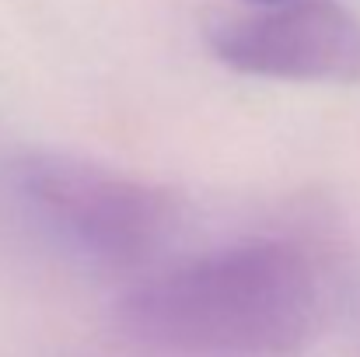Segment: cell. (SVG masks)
Listing matches in <instances>:
<instances>
[{"label":"cell","mask_w":360,"mask_h":357,"mask_svg":"<svg viewBox=\"0 0 360 357\" xmlns=\"http://www.w3.org/2000/svg\"><path fill=\"white\" fill-rule=\"evenodd\" d=\"M336 259L322 221L241 238L129 284L116 330L186 357H297L326 322Z\"/></svg>","instance_id":"obj_1"},{"label":"cell","mask_w":360,"mask_h":357,"mask_svg":"<svg viewBox=\"0 0 360 357\" xmlns=\"http://www.w3.org/2000/svg\"><path fill=\"white\" fill-rule=\"evenodd\" d=\"M7 182L28 221L105 270L150 266L182 225V200L172 189L67 151L18 154Z\"/></svg>","instance_id":"obj_2"},{"label":"cell","mask_w":360,"mask_h":357,"mask_svg":"<svg viewBox=\"0 0 360 357\" xmlns=\"http://www.w3.org/2000/svg\"><path fill=\"white\" fill-rule=\"evenodd\" d=\"M210 53L248 77L301 84H360V14L340 0H290L221 18Z\"/></svg>","instance_id":"obj_3"},{"label":"cell","mask_w":360,"mask_h":357,"mask_svg":"<svg viewBox=\"0 0 360 357\" xmlns=\"http://www.w3.org/2000/svg\"><path fill=\"white\" fill-rule=\"evenodd\" d=\"M77 357H186V354H168V351H154V347H143V344H133V340H116L112 347H95V351H84Z\"/></svg>","instance_id":"obj_4"},{"label":"cell","mask_w":360,"mask_h":357,"mask_svg":"<svg viewBox=\"0 0 360 357\" xmlns=\"http://www.w3.org/2000/svg\"><path fill=\"white\" fill-rule=\"evenodd\" d=\"M248 4H255V7H276V4H290V0H248Z\"/></svg>","instance_id":"obj_5"}]
</instances>
